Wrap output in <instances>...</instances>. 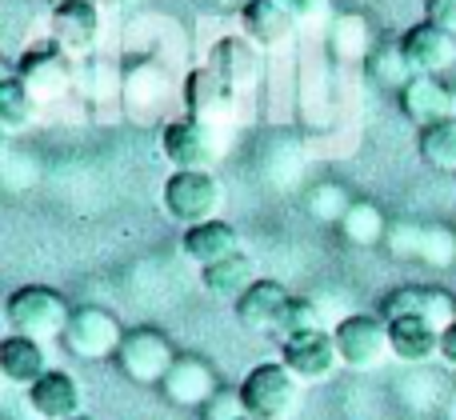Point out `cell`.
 <instances>
[{
    "label": "cell",
    "mask_w": 456,
    "mask_h": 420,
    "mask_svg": "<svg viewBox=\"0 0 456 420\" xmlns=\"http://www.w3.org/2000/svg\"><path fill=\"white\" fill-rule=\"evenodd\" d=\"M441 360H444V365H449L452 373H456V325L441 336Z\"/></svg>",
    "instance_id": "33"
},
{
    "label": "cell",
    "mask_w": 456,
    "mask_h": 420,
    "mask_svg": "<svg viewBox=\"0 0 456 420\" xmlns=\"http://www.w3.org/2000/svg\"><path fill=\"white\" fill-rule=\"evenodd\" d=\"M329 48L337 61L345 64H361L372 56V28L361 12H340L329 24Z\"/></svg>",
    "instance_id": "22"
},
{
    "label": "cell",
    "mask_w": 456,
    "mask_h": 420,
    "mask_svg": "<svg viewBox=\"0 0 456 420\" xmlns=\"http://www.w3.org/2000/svg\"><path fill=\"white\" fill-rule=\"evenodd\" d=\"M449 117L456 120V88H452V112H449Z\"/></svg>",
    "instance_id": "37"
},
{
    "label": "cell",
    "mask_w": 456,
    "mask_h": 420,
    "mask_svg": "<svg viewBox=\"0 0 456 420\" xmlns=\"http://www.w3.org/2000/svg\"><path fill=\"white\" fill-rule=\"evenodd\" d=\"M216 389H221V381H216L213 365L200 357H176V365L160 381L165 400L176 408H205L216 397Z\"/></svg>",
    "instance_id": "11"
},
{
    "label": "cell",
    "mask_w": 456,
    "mask_h": 420,
    "mask_svg": "<svg viewBox=\"0 0 456 420\" xmlns=\"http://www.w3.org/2000/svg\"><path fill=\"white\" fill-rule=\"evenodd\" d=\"M12 77H16V69L4 61V56H0V85H4V80H12Z\"/></svg>",
    "instance_id": "34"
},
{
    "label": "cell",
    "mask_w": 456,
    "mask_h": 420,
    "mask_svg": "<svg viewBox=\"0 0 456 420\" xmlns=\"http://www.w3.org/2000/svg\"><path fill=\"white\" fill-rule=\"evenodd\" d=\"M240 400L244 413L256 420H292L300 408V381L284 368V360H265L240 381Z\"/></svg>",
    "instance_id": "2"
},
{
    "label": "cell",
    "mask_w": 456,
    "mask_h": 420,
    "mask_svg": "<svg viewBox=\"0 0 456 420\" xmlns=\"http://www.w3.org/2000/svg\"><path fill=\"white\" fill-rule=\"evenodd\" d=\"M240 24H244V36L260 48L284 44V40L292 36V28H297V20H292L276 0H248V4L240 8Z\"/></svg>",
    "instance_id": "21"
},
{
    "label": "cell",
    "mask_w": 456,
    "mask_h": 420,
    "mask_svg": "<svg viewBox=\"0 0 456 420\" xmlns=\"http://www.w3.org/2000/svg\"><path fill=\"white\" fill-rule=\"evenodd\" d=\"M0 149H4V128H0Z\"/></svg>",
    "instance_id": "38"
},
{
    "label": "cell",
    "mask_w": 456,
    "mask_h": 420,
    "mask_svg": "<svg viewBox=\"0 0 456 420\" xmlns=\"http://www.w3.org/2000/svg\"><path fill=\"white\" fill-rule=\"evenodd\" d=\"M181 245H184V256H189V261H197L200 269L224 261V256L244 253V248H240V232H236L232 224H224L221 216H216V221H205V224H192V229H184Z\"/></svg>",
    "instance_id": "19"
},
{
    "label": "cell",
    "mask_w": 456,
    "mask_h": 420,
    "mask_svg": "<svg viewBox=\"0 0 456 420\" xmlns=\"http://www.w3.org/2000/svg\"><path fill=\"white\" fill-rule=\"evenodd\" d=\"M69 317H72L69 301H64L56 288H48V285H24L4 301V320L12 325V333L32 336V341H53V336H64Z\"/></svg>",
    "instance_id": "1"
},
{
    "label": "cell",
    "mask_w": 456,
    "mask_h": 420,
    "mask_svg": "<svg viewBox=\"0 0 456 420\" xmlns=\"http://www.w3.org/2000/svg\"><path fill=\"white\" fill-rule=\"evenodd\" d=\"M332 341H337L340 365L353 373H372L393 357L388 344V320L380 312H348L332 325Z\"/></svg>",
    "instance_id": "3"
},
{
    "label": "cell",
    "mask_w": 456,
    "mask_h": 420,
    "mask_svg": "<svg viewBox=\"0 0 456 420\" xmlns=\"http://www.w3.org/2000/svg\"><path fill=\"white\" fill-rule=\"evenodd\" d=\"M364 64H369V77L377 80V85L396 88V93H401V88L412 80V69H409V61H404L401 44H380V48H372V56H369Z\"/></svg>",
    "instance_id": "28"
},
{
    "label": "cell",
    "mask_w": 456,
    "mask_h": 420,
    "mask_svg": "<svg viewBox=\"0 0 456 420\" xmlns=\"http://www.w3.org/2000/svg\"><path fill=\"white\" fill-rule=\"evenodd\" d=\"M417 152L433 173L456 176V120H436V125L420 128L417 136Z\"/></svg>",
    "instance_id": "24"
},
{
    "label": "cell",
    "mask_w": 456,
    "mask_h": 420,
    "mask_svg": "<svg viewBox=\"0 0 456 420\" xmlns=\"http://www.w3.org/2000/svg\"><path fill=\"white\" fill-rule=\"evenodd\" d=\"M297 24H321L329 16V0H276Z\"/></svg>",
    "instance_id": "31"
},
{
    "label": "cell",
    "mask_w": 456,
    "mask_h": 420,
    "mask_svg": "<svg viewBox=\"0 0 456 420\" xmlns=\"http://www.w3.org/2000/svg\"><path fill=\"white\" fill-rule=\"evenodd\" d=\"M32 120H37V96H32V88L20 77L4 80L0 85V128H4V136L32 128Z\"/></svg>",
    "instance_id": "26"
},
{
    "label": "cell",
    "mask_w": 456,
    "mask_h": 420,
    "mask_svg": "<svg viewBox=\"0 0 456 420\" xmlns=\"http://www.w3.org/2000/svg\"><path fill=\"white\" fill-rule=\"evenodd\" d=\"M16 77L32 88L37 101H45V96H53L64 88V61L53 52V48H37V52H28L20 61V72H16Z\"/></svg>",
    "instance_id": "25"
},
{
    "label": "cell",
    "mask_w": 456,
    "mask_h": 420,
    "mask_svg": "<svg viewBox=\"0 0 456 420\" xmlns=\"http://www.w3.org/2000/svg\"><path fill=\"white\" fill-rule=\"evenodd\" d=\"M380 317L396 320V317H420L436 328V333H449L456 325V296L433 285H401L380 301Z\"/></svg>",
    "instance_id": "8"
},
{
    "label": "cell",
    "mask_w": 456,
    "mask_h": 420,
    "mask_svg": "<svg viewBox=\"0 0 456 420\" xmlns=\"http://www.w3.org/2000/svg\"><path fill=\"white\" fill-rule=\"evenodd\" d=\"M308 213L316 216V221H329V224H340V216L348 213V205H353V197H348V189H340V184H316L313 192H308Z\"/></svg>",
    "instance_id": "29"
},
{
    "label": "cell",
    "mask_w": 456,
    "mask_h": 420,
    "mask_svg": "<svg viewBox=\"0 0 456 420\" xmlns=\"http://www.w3.org/2000/svg\"><path fill=\"white\" fill-rule=\"evenodd\" d=\"M284 301H289V293H284L281 280L260 277L256 285L232 304V309H236L240 328H248V333H276V320H281Z\"/></svg>",
    "instance_id": "17"
},
{
    "label": "cell",
    "mask_w": 456,
    "mask_h": 420,
    "mask_svg": "<svg viewBox=\"0 0 456 420\" xmlns=\"http://www.w3.org/2000/svg\"><path fill=\"white\" fill-rule=\"evenodd\" d=\"M61 341L72 357L104 360V357H117L125 333H120V320L112 317L109 309H101V304H80V309H72L69 328H64Z\"/></svg>",
    "instance_id": "7"
},
{
    "label": "cell",
    "mask_w": 456,
    "mask_h": 420,
    "mask_svg": "<svg viewBox=\"0 0 456 420\" xmlns=\"http://www.w3.org/2000/svg\"><path fill=\"white\" fill-rule=\"evenodd\" d=\"M176 357H181V352H176L173 341H168L165 333H157V328H133V333H125V341H120V349H117L120 373L133 384H160L168 376V368L176 365Z\"/></svg>",
    "instance_id": "6"
},
{
    "label": "cell",
    "mask_w": 456,
    "mask_h": 420,
    "mask_svg": "<svg viewBox=\"0 0 456 420\" xmlns=\"http://www.w3.org/2000/svg\"><path fill=\"white\" fill-rule=\"evenodd\" d=\"M385 248L396 261H417L428 269H452L456 264V232L444 224H420V221H396L388 224Z\"/></svg>",
    "instance_id": "5"
},
{
    "label": "cell",
    "mask_w": 456,
    "mask_h": 420,
    "mask_svg": "<svg viewBox=\"0 0 456 420\" xmlns=\"http://www.w3.org/2000/svg\"><path fill=\"white\" fill-rule=\"evenodd\" d=\"M281 360L300 384H313V381H329L340 365V352L337 341H332L329 328H316V333H300L289 336L281 344Z\"/></svg>",
    "instance_id": "9"
},
{
    "label": "cell",
    "mask_w": 456,
    "mask_h": 420,
    "mask_svg": "<svg viewBox=\"0 0 456 420\" xmlns=\"http://www.w3.org/2000/svg\"><path fill=\"white\" fill-rule=\"evenodd\" d=\"M441 336L428 320L420 317H396L388 320V344H393V357L404 365H428V360L441 357Z\"/></svg>",
    "instance_id": "16"
},
{
    "label": "cell",
    "mask_w": 456,
    "mask_h": 420,
    "mask_svg": "<svg viewBox=\"0 0 456 420\" xmlns=\"http://www.w3.org/2000/svg\"><path fill=\"white\" fill-rule=\"evenodd\" d=\"M425 20L456 36V0H425Z\"/></svg>",
    "instance_id": "32"
},
{
    "label": "cell",
    "mask_w": 456,
    "mask_h": 420,
    "mask_svg": "<svg viewBox=\"0 0 456 420\" xmlns=\"http://www.w3.org/2000/svg\"><path fill=\"white\" fill-rule=\"evenodd\" d=\"M160 152L165 160L173 165V173L181 168H208L216 160V144H213V133L208 125L200 120H173V125L160 133Z\"/></svg>",
    "instance_id": "12"
},
{
    "label": "cell",
    "mask_w": 456,
    "mask_h": 420,
    "mask_svg": "<svg viewBox=\"0 0 456 420\" xmlns=\"http://www.w3.org/2000/svg\"><path fill=\"white\" fill-rule=\"evenodd\" d=\"M396 44H401L412 77H441V72L452 69V61H456V36L444 28H436V24H428V20L412 24Z\"/></svg>",
    "instance_id": "10"
},
{
    "label": "cell",
    "mask_w": 456,
    "mask_h": 420,
    "mask_svg": "<svg viewBox=\"0 0 456 420\" xmlns=\"http://www.w3.org/2000/svg\"><path fill=\"white\" fill-rule=\"evenodd\" d=\"M396 104H401V112L412 120V125L428 128V125H436V120H449L452 88L444 85L441 77H412L409 85L396 93Z\"/></svg>",
    "instance_id": "15"
},
{
    "label": "cell",
    "mask_w": 456,
    "mask_h": 420,
    "mask_svg": "<svg viewBox=\"0 0 456 420\" xmlns=\"http://www.w3.org/2000/svg\"><path fill=\"white\" fill-rule=\"evenodd\" d=\"M101 32V12L96 0H56L53 8V44L61 52H88Z\"/></svg>",
    "instance_id": "14"
},
{
    "label": "cell",
    "mask_w": 456,
    "mask_h": 420,
    "mask_svg": "<svg viewBox=\"0 0 456 420\" xmlns=\"http://www.w3.org/2000/svg\"><path fill=\"white\" fill-rule=\"evenodd\" d=\"M213 4H216V8H244L248 0H213Z\"/></svg>",
    "instance_id": "35"
},
{
    "label": "cell",
    "mask_w": 456,
    "mask_h": 420,
    "mask_svg": "<svg viewBox=\"0 0 456 420\" xmlns=\"http://www.w3.org/2000/svg\"><path fill=\"white\" fill-rule=\"evenodd\" d=\"M240 420H256V416H248V413H244V416H240Z\"/></svg>",
    "instance_id": "40"
},
{
    "label": "cell",
    "mask_w": 456,
    "mask_h": 420,
    "mask_svg": "<svg viewBox=\"0 0 456 420\" xmlns=\"http://www.w3.org/2000/svg\"><path fill=\"white\" fill-rule=\"evenodd\" d=\"M72 420H93V416H85V413H80V416H72Z\"/></svg>",
    "instance_id": "39"
},
{
    "label": "cell",
    "mask_w": 456,
    "mask_h": 420,
    "mask_svg": "<svg viewBox=\"0 0 456 420\" xmlns=\"http://www.w3.org/2000/svg\"><path fill=\"white\" fill-rule=\"evenodd\" d=\"M337 232L356 248H377V245H385V237H388V216L380 213V205H372V200H353L348 213L340 216Z\"/></svg>",
    "instance_id": "23"
},
{
    "label": "cell",
    "mask_w": 456,
    "mask_h": 420,
    "mask_svg": "<svg viewBox=\"0 0 456 420\" xmlns=\"http://www.w3.org/2000/svg\"><path fill=\"white\" fill-rule=\"evenodd\" d=\"M48 373V352H45V341H32V336H20V333H8L0 341V376L12 384H37L40 376Z\"/></svg>",
    "instance_id": "18"
},
{
    "label": "cell",
    "mask_w": 456,
    "mask_h": 420,
    "mask_svg": "<svg viewBox=\"0 0 456 420\" xmlns=\"http://www.w3.org/2000/svg\"><path fill=\"white\" fill-rule=\"evenodd\" d=\"M316 328H324L321 304H316L313 296H289V301H284V309H281V320H276L281 341L300 336V333H316Z\"/></svg>",
    "instance_id": "27"
},
{
    "label": "cell",
    "mask_w": 456,
    "mask_h": 420,
    "mask_svg": "<svg viewBox=\"0 0 456 420\" xmlns=\"http://www.w3.org/2000/svg\"><path fill=\"white\" fill-rule=\"evenodd\" d=\"M200 413H205V420H240L244 416L240 389H216V397L208 400Z\"/></svg>",
    "instance_id": "30"
},
{
    "label": "cell",
    "mask_w": 456,
    "mask_h": 420,
    "mask_svg": "<svg viewBox=\"0 0 456 420\" xmlns=\"http://www.w3.org/2000/svg\"><path fill=\"white\" fill-rule=\"evenodd\" d=\"M28 408L40 420H72L85 413L80 381L64 368H48L37 384H28Z\"/></svg>",
    "instance_id": "13"
},
{
    "label": "cell",
    "mask_w": 456,
    "mask_h": 420,
    "mask_svg": "<svg viewBox=\"0 0 456 420\" xmlns=\"http://www.w3.org/2000/svg\"><path fill=\"white\" fill-rule=\"evenodd\" d=\"M224 205V189L208 168H181L165 181V213L176 224H205L216 221Z\"/></svg>",
    "instance_id": "4"
},
{
    "label": "cell",
    "mask_w": 456,
    "mask_h": 420,
    "mask_svg": "<svg viewBox=\"0 0 456 420\" xmlns=\"http://www.w3.org/2000/svg\"><path fill=\"white\" fill-rule=\"evenodd\" d=\"M256 261H252L248 253H236V256H224V261L208 264V269H200V285H205L208 296H216V301H240L244 293H248L252 285H256Z\"/></svg>",
    "instance_id": "20"
},
{
    "label": "cell",
    "mask_w": 456,
    "mask_h": 420,
    "mask_svg": "<svg viewBox=\"0 0 456 420\" xmlns=\"http://www.w3.org/2000/svg\"><path fill=\"white\" fill-rule=\"evenodd\" d=\"M96 4H133V0H96Z\"/></svg>",
    "instance_id": "36"
}]
</instances>
